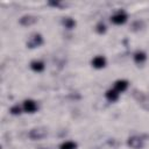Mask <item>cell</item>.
<instances>
[{"label": "cell", "mask_w": 149, "mask_h": 149, "mask_svg": "<svg viewBox=\"0 0 149 149\" xmlns=\"http://www.w3.org/2000/svg\"><path fill=\"white\" fill-rule=\"evenodd\" d=\"M47 136V130L44 128H34L29 133V137L33 140H41Z\"/></svg>", "instance_id": "obj_1"}, {"label": "cell", "mask_w": 149, "mask_h": 149, "mask_svg": "<svg viewBox=\"0 0 149 149\" xmlns=\"http://www.w3.org/2000/svg\"><path fill=\"white\" fill-rule=\"evenodd\" d=\"M127 144L133 148V149H141L143 147V140L141 137H137V136H133V137H129L128 141H127Z\"/></svg>", "instance_id": "obj_2"}, {"label": "cell", "mask_w": 149, "mask_h": 149, "mask_svg": "<svg viewBox=\"0 0 149 149\" xmlns=\"http://www.w3.org/2000/svg\"><path fill=\"white\" fill-rule=\"evenodd\" d=\"M42 43H43L42 36L40 34H35V35H33L31 40L27 43V45H28V48H36V47H40Z\"/></svg>", "instance_id": "obj_3"}, {"label": "cell", "mask_w": 149, "mask_h": 149, "mask_svg": "<svg viewBox=\"0 0 149 149\" xmlns=\"http://www.w3.org/2000/svg\"><path fill=\"white\" fill-rule=\"evenodd\" d=\"M23 109L27 113H34L37 109V105L34 100L28 99V100H24V102H23Z\"/></svg>", "instance_id": "obj_4"}, {"label": "cell", "mask_w": 149, "mask_h": 149, "mask_svg": "<svg viewBox=\"0 0 149 149\" xmlns=\"http://www.w3.org/2000/svg\"><path fill=\"white\" fill-rule=\"evenodd\" d=\"M127 21V15L123 12H120L118 14H115L114 16H112V22L115 24H122Z\"/></svg>", "instance_id": "obj_5"}, {"label": "cell", "mask_w": 149, "mask_h": 149, "mask_svg": "<svg viewBox=\"0 0 149 149\" xmlns=\"http://www.w3.org/2000/svg\"><path fill=\"white\" fill-rule=\"evenodd\" d=\"M92 65L95 69H102L106 65V59L102 56H97V57H94L92 59Z\"/></svg>", "instance_id": "obj_6"}, {"label": "cell", "mask_w": 149, "mask_h": 149, "mask_svg": "<svg viewBox=\"0 0 149 149\" xmlns=\"http://www.w3.org/2000/svg\"><path fill=\"white\" fill-rule=\"evenodd\" d=\"M127 87H128V81L127 80H118L114 84V90L116 92H123V91L127 90Z\"/></svg>", "instance_id": "obj_7"}, {"label": "cell", "mask_w": 149, "mask_h": 149, "mask_svg": "<svg viewBox=\"0 0 149 149\" xmlns=\"http://www.w3.org/2000/svg\"><path fill=\"white\" fill-rule=\"evenodd\" d=\"M35 22H36V17H34V16H22L20 19V23L23 26H30Z\"/></svg>", "instance_id": "obj_8"}, {"label": "cell", "mask_w": 149, "mask_h": 149, "mask_svg": "<svg viewBox=\"0 0 149 149\" xmlns=\"http://www.w3.org/2000/svg\"><path fill=\"white\" fill-rule=\"evenodd\" d=\"M106 98H107V100H109V101H116L118 100V98H119V92H116L115 90H108L107 92H106Z\"/></svg>", "instance_id": "obj_9"}, {"label": "cell", "mask_w": 149, "mask_h": 149, "mask_svg": "<svg viewBox=\"0 0 149 149\" xmlns=\"http://www.w3.org/2000/svg\"><path fill=\"white\" fill-rule=\"evenodd\" d=\"M30 68H31L34 71H36V72H41V71H43V70H44V64H43L42 62L34 61V62H31Z\"/></svg>", "instance_id": "obj_10"}, {"label": "cell", "mask_w": 149, "mask_h": 149, "mask_svg": "<svg viewBox=\"0 0 149 149\" xmlns=\"http://www.w3.org/2000/svg\"><path fill=\"white\" fill-rule=\"evenodd\" d=\"M146 58H147V56H146V54L142 52V51H137V52L134 55V61H135V63H137V64L143 63V62L146 61Z\"/></svg>", "instance_id": "obj_11"}, {"label": "cell", "mask_w": 149, "mask_h": 149, "mask_svg": "<svg viewBox=\"0 0 149 149\" xmlns=\"http://www.w3.org/2000/svg\"><path fill=\"white\" fill-rule=\"evenodd\" d=\"M77 148V144L72 141H68V142H64L61 144L59 149H76Z\"/></svg>", "instance_id": "obj_12"}, {"label": "cell", "mask_w": 149, "mask_h": 149, "mask_svg": "<svg viewBox=\"0 0 149 149\" xmlns=\"http://www.w3.org/2000/svg\"><path fill=\"white\" fill-rule=\"evenodd\" d=\"M63 24L65 26V28L72 29V28L76 26V22H74V20H72V19H70V17H66V19L63 20Z\"/></svg>", "instance_id": "obj_13"}, {"label": "cell", "mask_w": 149, "mask_h": 149, "mask_svg": "<svg viewBox=\"0 0 149 149\" xmlns=\"http://www.w3.org/2000/svg\"><path fill=\"white\" fill-rule=\"evenodd\" d=\"M97 31L99 33V34H104L105 31H106V26L104 24V23H98L97 24Z\"/></svg>", "instance_id": "obj_14"}, {"label": "cell", "mask_w": 149, "mask_h": 149, "mask_svg": "<svg viewBox=\"0 0 149 149\" xmlns=\"http://www.w3.org/2000/svg\"><path fill=\"white\" fill-rule=\"evenodd\" d=\"M10 113H12V114H14V115L20 114V113H21V108H20V106H19V105L13 106V107L10 108Z\"/></svg>", "instance_id": "obj_15"}]
</instances>
